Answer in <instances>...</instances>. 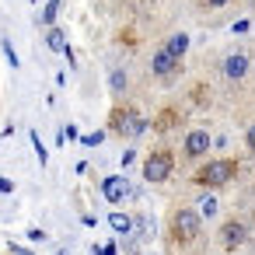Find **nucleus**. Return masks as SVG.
Here are the masks:
<instances>
[{
  "label": "nucleus",
  "mask_w": 255,
  "mask_h": 255,
  "mask_svg": "<svg viewBox=\"0 0 255 255\" xmlns=\"http://www.w3.org/2000/svg\"><path fill=\"white\" fill-rule=\"evenodd\" d=\"M245 143H248V150H255V123L248 126V133H245Z\"/></svg>",
  "instance_id": "412c9836"
},
{
  "label": "nucleus",
  "mask_w": 255,
  "mask_h": 255,
  "mask_svg": "<svg viewBox=\"0 0 255 255\" xmlns=\"http://www.w3.org/2000/svg\"><path fill=\"white\" fill-rule=\"evenodd\" d=\"M192 102H206V88H196L192 91Z\"/></svg>",
  "instance_id": "5701e85b"
},
{
  "label": "nucleus",
  "mask_w": 255,
  "mask_h": 255,
  "mask_svg": "<svg viewBox=\"0 0 255 255\" xmlns=\"http://www.w3.org/2000/svg\"><path fill=\"white\" fill-rule=\"evenodd\" d=\"M46 46H49L53 53H63V49H67V35H63L60 28L49 25V32H46Z\"/></svg>",
  "instance_id": "f8f14e48"
},
{
  "label": "nucleus",
  "mask_w": 255,
  "mask_h": 255,
  "mask_svg": "<svg viewBox=\"0 0 255 255\" xmlns=\"http://www.w3.org/2000/svg\"><path fill=\"white\" fill-rule=\"evenodd\" d=\"M102 192H105V199H109V203H123V199H126V192H129V185H126V178H123V175H109V178L102 182Z\"/></svg>",
  "instance_id": "1a4fd4ad"
},
{
  "label": "nucleus",
  "mask_w": 255,
  "mask_h": 255,
  "mask_svg": "<svg viewBox=\"0 0 255 255\" xmlns=\"http://www.w3.org/2000/svg\"><path fill=\"white\" fill-rule=\"evenodd\" d=\"M203 4H206V7H224L227 0H203Z\"/></svg>",
  "instance_id": "393cba45"
},
{
  "label": "nucleus",
  "mask_w": 255,
  "mask_h": 255,
  "mask_svg": "<svg viewBox=\"0 0 255 255\" xmlns=\"http://www.w3.org/2000/svg\"><path fill=\"white\" fill-rule=\"evenodd\" d=\"M109 84H112L116 95H123V91H126V74H123V70H112V74H109Z\"/></svg>",
  "instance_id": "dca6fc26"
},
{
  "label": "nucleus",
  "mask_w": 255,
  "mask_h": 255,
  "mask_svg": "<svg viewBox=\"0 0 255 255\" xmlns=\"http://www.w3.org/2000/svg\"><path fill=\"white\" fill-rule=\"evenodd\" d=\"M32 147H35V157H39V164H46V161H49V150L42 147V140H39V133H35V129H32Z\"/></svg>",
  "instance_id": "f3484780"
},
{
  "label": "nucleus",
  "mask_w": 255,
  "mask_h": 255,
  "mask_svg": "<svg viewBox=\"0 0 255 255\" xmlns=\"http://www.w3.org/2000/svg\"><path fill=\"white\" fill-rule=\"evenodd\" d=\"M4 53H7V63H11V67L18 70V53H14V46H11L7 39H4Z\"/></svg>",
  "instance_id": "6ab92c4d"
},
{
  "label": "nucleus",
  "mask_w": 255,
  "mask_h": 255,
  "mask_svg": "<svg viewBox=\"0 0 255 255\" xmlns=\"http://www.w3.org/2000/svg\"><path fill=\"white\" fill-rule=\"evenodd\" d=\"M147 129H150V119H143V116L136 112V116H133V126H129V136H143Z\"/></svg>",
  "instance_id": "2eb2a0df"
},
{
  "label": "nucleus",
  "mask_w": 255,
  "mask_h": 255,
  "mask_svg": "<svg viewBox=\"0 0 255 255\" xmlns=\"http://www.w3.org/2000/svg\"><path fill=\"white\" fill-rule=\"evenodd\" d=\"M28 238H32V241H42V238H46V231H42V227H32V231H28Z\"/></svg>",
  "instance_id": "4be33fe9"
},
{
  "label": "nucleus",
  "mask_w": 255,
  "mask_h": 255,
  "mask_svg": "<svg viewBox=\"0 0 255 255\" xmlns=\"http://www.w3.org/2000/svg\"><path fill=\"white\" fill-rule=\"evenodd\" d=\"M171 171H175V154L168 147H157V150L147 154V161H143V178L147 182H154V185L157 182H168Z\"/></svg>",
  "instance_id": "7ed1b4c3"
},
{
  "label": "nucleus",
  "mask_w": 255,
  "mask_h": 255,
  "mask_svg": "<svg viewBox=\"0 0 255 255\" xmlns=\"http://www.w3.org/2000/svg\"><path fill=\"white\" fill-rule=\"evenodd\" d=\"M60 11H63V0H49V4H46V11H42V18H39V21H42V25L49 28V25H53V21L60 18Z\"/></svg>",
  "instance_id": "4468645a"
},
{
  "label": "nucleus",
  "mask_w": 255,
  "mask_h": 255,
  "mask_svg": "<svg viewBox=\"0 0 255 255\" xmlns=\"http://www.w3.org/2000/svg\"><path fill=\"white\" fill-rule=\"evenodd\" d=\"M109 224H112L116 234H129V231H133V217H126V213H112Z\"/></svg>",
  "instance_id": "ddd939ff"
},
{
  "label": "nucleus",
  "mask_w": 255,
  "mask_h": 255,
  "mask_svg": "<svg viewBox=\"0 0 255 255\" xmlns=\"http://www.w3.org/2000/svg\"><path fill=\"white\" fill-rule=\"evenodd\" d=\"M220 70H224V77H227V81H241V77L248 74V56H245V53H231V56L224 60V67H220Z\"/></svg>",
  "instance_id": "6e6552de"
},
{
  "label": "nucleus",
  "mask_w": 255,
  "mask_h": 255,
  "mask_svg": "<svg viewBox=\"0 0 255 255\" xmlns=\"http://www.w3.org/2000/svg\"><path fill=\"white\" fill-rule=\"evenodd\" d=\"M248 241V227L241 224V220H227L224 227H220V245L227 248V252H234L238 245H245Z\"/></svg>",
  "instance_id": "423d86ee"
},
{
  "label": "nucleus",
  "mask_w": 255,
  "mask_h": 255,
  "mask_svg": "<svg viewBox=\"0 0 255 255\" xmlns=\"http://www.w3.org/2000/svg\"><path fill=\"white\" fill-rule=\"evenodd\" d=\"M178 63H182V60H175V56H171V53L161 46V49L154 53V60H150V70H154V77H161V81H171V77L178 74Z\"/></svg>",
  "instance_id": "20e7f679"
},
{
  "label": "nucleus",
  "mask_w": 255,
  "mask_h": 255,
  "mask_svg": "<svg viewBox=\"0 0 255 255\" xmlns=\"http://www.w3.org/2000/svg\"><path fill=\"white\" fill-rule=\"evenodd\" d=\"M0 192H14V182H7V178H0Z\"/></svg>",
  "instance_id": "b1692460"
},
{
  "label": "nucleus",
  "mask_w": 255,
  "mask_h": 255,
  "mask_svg": "<svg viewBox=\"0 0 255 255\" xmlns=\"http://www.w3.org/2000/svg\"><path fill=\"white\" fill-rule=\"evenodd\" d=\"M210 150V133L206 129H189L185 136V157H203Z\"/></svg>",
  "instance_id": "0eeeda50"
},
{
  "label": "nucleus",
  "mask_w": 255,
  "mask_h": 255,
  "mask_svg": "<svg viewBox=\"0 0 255 255\" xmlns=\"http://www.w3.org/2000/svg\"><path fill=\"white\" fill-rule=\"evenodd\" d=\"M164 49H168V53H171L175 60H182V56L189 53V35H185V32H175V35H171V39L164 42Z\"/></svg>",
  "instance_id": "9b49d317"
},
{
  "label": "nucleus",
  "mask_w": 255,
  "mask_h": 255,
  "mask_svg": "<svg viewBox=\"0 0 255 255\" xmlns=\"http://www.w3.org/2000/svg\"><path fill=\"white\" fill-rule=\"evenodd\" d=\"M234 175H238V161H231V157H217V161H206V164L192 175V182L203 185V189H217V185H227Z\"/></svg>",
  "instance_id": "f257e3e1"
},
{
  "label": "nucleus",
  "mask_w": 255,
  "mask_h": 255,
  "mask_svg": "<svg viewBox=\"0 0 255 255\" xmlns=\"http://www.w3.org/2000/svg\"><path fill=\"white\" fill-rule=\"evenodd\" d=\"M199 224H203V217L196 210H189V206L175 210L171 213V238H175V245H192L196 234H199Z\"/></svg>",
  "instance_id": "f03ea898"
},
{
  "label": "nucleus",
  "mask_w": 255,
  "mask_h": 255,
  "mask_svg": "<svg viewBox=\"0 0 255 255\" xmlns=\"http://www.w3.org/2000/svg\"><path fill=\"white\" fill-rule=\"evenodd\" d=\"M178 119H182V116H178V109H161V112H157V119H154L150 126H154L157 133H168V129H175V126H178Z\"/></svg>",
  "instance_id": "9d476101"
},
{
  "label": "nucleus",
  "mask_w": 255,
  "mask_h": 255,
  "mask_svg": "<svg viewBox=\"0 0 255 255\" xmlns=\"http://www.w3.org/2000/svg\"><path fill=\"white\" fill-rule=\"evenodd\" d=\"M199 206H203V210H199V217H213V213H217V199H213V196H206Z\"/></svg>",
  "instance_id": "a211bd4d"
},
{
  "label": "nucleus",
  "mask_w": 255,
  "mask_h": 255,
  "mask_svg": "<svg viewBox=\"0 0 255 255\" xmlns=\"http://www.w3.org/2000/svg\"><path fill=\"white\" fill-rule=\"evenodd\" d=\"M102 140H105V133H88V136H84V147H98Z\"/></svg>",
  "instance_id": "aec40b11"
},
{
  "label": "nucleus",
  "mask_w": 255,
  "mask_h": 255,
  "mask_svg": "<svg viewBox=\"0 0 255 255\" xmlns=\"http://www.w3.org/2000/svg\"><path fill=\"white\" fill-rule=\"evenodd\" d=\"M56 255H63V252H56Z\"/></svg>",
  "instance_id": "bb28decb"
},
{
  "label": "nucleus",
  "mask_w": 255,
  "mask_h": 255,
  "mask_svg": "<svg viewBox=\"0 0 255 255\" xmlns=\"http://www.w3.org/2000/svg\"><path fill=\"white\" fill-rule=\"evenodd\" d=\"M133 116H136V109H133V105H116V109L109 112V129H112L116 136H129Z\"/></svg>",
  "instance_id": "39448f33"
},
{
  "label": "nucleus",
  "mask_w": 255,
  "mask_h": 255,
  "mask_svg": "<svg viewBox=\"0 0 255 255\" xmlns=\"http://www.w3.org/2000/svg\"><path fill=\"white\" fill-rule=\"evenodd\" d=\"M102 255H119V252H116V245H105V248H102Z\"/></svg>",
  "instance_id": "a878e982"
}]
</instances>
